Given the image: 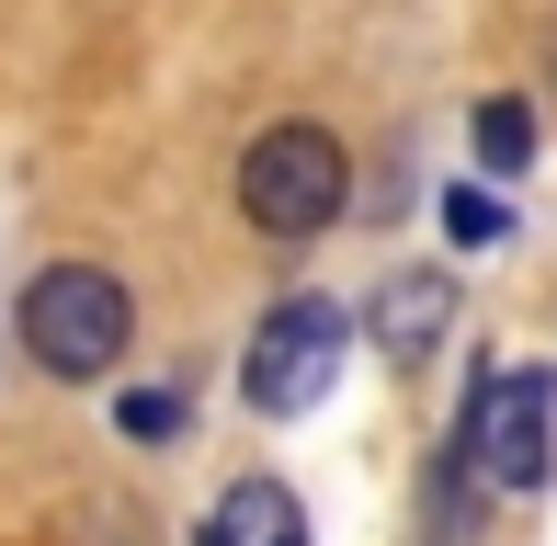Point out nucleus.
Returning <instances> with one entry per match:
<instances>
[{
  "label": "nucleus",
  "mask_w": 557,
  "mask_h": 546,
  "mask_svg": "<svg viewBox=\"0 0 557 546\" xmlns=\"http://www.w3.org/2000/svg\"><path fill=\"white\" fill-rule=\"evenodd\" d=\"M125 331H137V296H125L103 262H46L35 285H23V353H35L46 376H114Z\"/></svg>",
  "instance_id": "nucleus-1"
},
{
  "label": "nucleus",
  "mask_w": 557,
  "mask_h": 546,
  "mask_svg": "<svg viewBox=\"0 0 557 546\" xmlns=\"http://www.w3.org/2000/svg\"><path fill=\"white\" fill-rule=\"evenodd\" d=\"M342 194H352V160H342L331 126H262L250 160H239V206H250V228H273V239L331 228Z\"/></svg>",
  "instance_id": "nucleus-2"
},
{
  "label": "nucleus",
  "mask_w": 557,
  "mask_h": 546,
  "mask_svg": "<svg viewBox=\"0 0 557 546\" xmlns=\"http://www.w3.org/2000/svg\"><path fill=\"white\" fill-rule=\"evenodd\" d=\"M455 456H467L490 489H535L546 467H557V376H546V364H500V376H478L467 421H455Z\"/></svg>",
  "instance_id": "nucleus-3"
},
{
  "label": "nucleus",
  "mask_w": 557,
  "mask_h": 546,
  "mask_svg": "<svg viewBox=\"0 0 557 546\" xmlns=\"http://www.w3.org/2000/svg\"><path fill=\"white\" fill-rule=\"evenodd\" d=\"M342 342H352V319L331 308V296H285V308L262 319V331H250V410H319L331 399V376H342Z\"/></svg>",
  "instance_id": "nucleus-4"
},
{
  "label": "nucleus",
  "mask_w": 557,
  "mask_h": 546,
  "mask_svg": "<svg viewBox=\"0 0 557 546\" xmlns=\"http://www.w3.org/2000/svg\"><path fill=\"white\" fill-rule=\"evenodd\" d=\"M375 364H433V342L455 331V273H375Z\"/></svg>",
  "instance_id": "nucleus-5"
},
{
  "label": "nucleus",
  "mask_w": 557,
  "mask_h": 546,
  "mask_svg": "<svg viewBox=\"0 0 557 546\" xmlns=\"http://www.w3.org/2000/svg\"><path fill=\"white\" fill-rule=\"evenodd\" d=\"M206 546H308V512H296V489H285V479H239V489L216 501Z\"/></svg>",
  "instance_id": "nucleus-6"
},
{
  "label": "nucleus",
  "mask_w": 557,
  "mask_h": 546,
  "mask_svg": "<svg viewBox=\"0 0 557 546\" xmlns=\"http://www.w3.org/2000/svg\"><path fill=\"white\" fill-rule=\"evenodd\" d=\"M478 160H490V171H523V160H535V114H523V103H490V114H478Z\"/></svg>",
  "instance_id": "nucleus-7"
},
{
  "label": "nucleus",
  "mask_w": 557,
  "mask_h": 546,
  "mask_svg": "<svg viewBox=\"0 0 557 546\" xmlns=\"http://www.w3.org/2000/svg\"><path fill=\"white\" fill-rule=\"evenodd\" d=\"M125 433H137V444L183 433V399H171V387H125Z\"/></svg>",
  "instance_id": "nucleus-8"
},
{
  "label": "nucleus",
  "mask_w": 557,
  "mask_h": 546,
  "mask_svg": "<svg viewBox=\"0 0 557 546\" xmlns=\"http://www.w3.org/2000/svg\"><path fill=\"white\" fill-rule=\"evenodd\" d=\"M444 228L455 239H500V206H490V194H444Z\"/></svg>",
  "instance_id": "nucleus-9"
}]
</instances>
